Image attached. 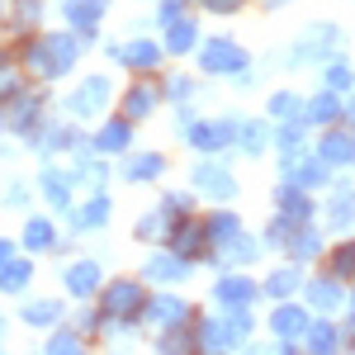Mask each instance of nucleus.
<instances>
[{
	"mask_svg": "<svg viewBox=\"0 0 355 355\" xmlns=\"http://www.w3.org/2000/svg\"><path fill=\"white\" fill-rule=\"evenodd\" d=\"M318 157L331 162V166H351L355 162V142L346 133H327V137H322V147H318Z\"/></svg>",
	"mask_w": 355,
	"mask_h": 355,
	"instance_id": "39448f33",
	"label": "nucleus"
},
{
	"mask_svg": "<svg viewBox=\"0 0 355 355\" xmlns=\"http://www.w3.org/2000/svg\"><path fill=\"white\" fill-rule=\"evenodd\" d=\"M190 43H194V24L190 19H175L171 24V53H190Z\"/></svg>",
	"mask_w": 355,
	"mask_h": 355,
	"instance_id": "aec40b11",
	"label": "nucleus"
},
{
	"mask_svg": "<svg viewBox=\"0 0 355 355\" xmlns=\"http://www.w3.org/2000/svg\"><path fill=\"white\" fill-rule=\"evenodd\" d=\"M43 190H48V199H53L57 209H67V204H71V185H67L57 171H48V175H43Z\"/></svg>",
	"mask_w": 355,
	"mask_h": 355,
	"instance_id": "f3484780",
	"label": "nucleus"
},
{
	"mask_svg": "<svg viewBox=\"0 0 355 355\" xmlns=\"http://www.w3.org/2000/svg\"><path fill=\"white\" fill-rule=\"evenodd\" d=\"M53 351H62V355H67V351H76V336H71V331H67V336H57V341H53Z\"/></svg>",
	"mask_w": 355,
	"mask_h": 355,
	"instance_id": "a19ab883",
	"label": "nucleus"
},
{
	"mask_svg": "<svg viewBox=\"0 0 355 355\" xmlns=\"http://www.w3.org/2000/svg\"><path fill=\"white\" fill-rule=\"evenodd\" d=\"M209 232H214V242H232V237H237V218H232V214H218V218L209 223Z\"/></svg>",
	"mask_w": 355,
	"mask_h": 355,
	"instance_id": "a878e982",
	"label": "nucleus"
},
{
	"mask_svg": "<svg viewBox=\"0 0 355 355\" xmlns=\"http://www.w3.org/2000/svg\"><path fill=\"white\" fill-rule=\"evenodd\" d=\"M105 218H110V204H105V199H95V204H90V209L81 214L85 227H90V223H105Z\"/></svg>",
	"mask_w": 355,
	"mask_h": 355,
	"instance_id": "473e14b6",
	"label": "nucleus"
},
{
	"mask_svg": "<svg viewBox=\"0 0 355 355\" xmlns=\"http://www.w3.org/2000/svg\"><path fill=\"white\" fill-rule=\"evenodd\" d=\"M351 270H355V242H346L331 256V275H351Z\"/></svg>",
	"mask_w": 355,
	"mask_h": 355,
	"instance_id": "c85d7f7f",
	"label": "nucleus"
},
{
	"mask_svg": "<svg viewBox=\"0 0 355 355\" xmlns=\"http://www.w3.org/2000/svg\"><path fill=\"white\" fill-rule=\"evenodd\" d=\"M194 180H199V190L223 194V199L237 190V185H232V175H227V171H218V166H199V171H194Z\"/></svg>",
	"mask_w": 355,
	"mask_h": 355,
	"instance_id": "6e6552de",
	"label": "nucleus"
},
{
	"mask_svg": "<svg viewBox=\"0 0 355 355\" xmlns=\"http://www.w3.org/2000/svg\"><path fill=\"white\" fill-rule=\"evenodd\" d=\"M299 137H303V123H289V128L279 133V142H284V147H299Z\"/></svg>",
	"mask_w": 355,
	"mask_h": 355,
	"instance_id": "4c0bfd02",
	"label": "nucleus"
},
{
	"mask_svg": "<svg viewBox=\"0 0 355 355\" xmlns=\"http://www.w3.org/2000/svg\"><path fill=\"white\" fill-rule=\"evenodd\" d=\"M313 303H318V308H336V303H341L336 279H318V284H313Z\"/></svg>",
	"mask_w": 355,
	"mask_h": 355,
	"instance_id": "4be33fe9",
	"label": "nucleus"
},
{
	"mask_svg": "<svg viewBox=\"0 0 355 355\" xmlns=\"http://www.w3.org/2000/svg\"><path fill=\"white\" fill-rule=\"evenodd\" d=\"M157 171H162V162H157V157H142V162L128 166V175H133V180H152Z\"/></svg>",
	"mask_w": 355,
	"mask_h": 355,
	"instance_id": "c756f323",
	"label": "nucleus"
},
{
	"mask_svg": "<svg viewBox=\"0 0 355 355\" xmlns=\"http://www.w3.org/2000/svg\"><path fill=\"white\" fill-rule=\"evenodd\" d=\"M137 308H142V289H137L133 279H119V284H110V289H105V313L128 318V313H137Z\"/></svg>",
	"mask_w": 355,
	"mask_h": 355,
	"instance_id": "f257e3e1",
	"label": "nucleus"
},
{
	"mask_svg": "<svg viewBox=\"0 0 355 355\" xmlns=\"http://www.w3.org/2000/svg\"><path fill=\"white\" fill-rule=\"evenodd\" d=\"M5 90H15V76H10V71H0V95H5Z\"/></svg>",
	"mask_w": 355,
	"mask_h": 355,
	"instance_id": "37998d69",
	"label": "nucleus"
},
{
	"mask_svg": "<svg viewBox=\"0 0 355 355\" xmlns=\"http://www.w3.org/2000/svg\"><path fill=\"white\" fill-rule=\"evenodd\" d=\"M341 85H351V71H346V67H331L327 71V90H341Z\"/></svg>",
	"mask_w": 355,
	"mask_h": 355,
	"instance_id": "c9c22d12",
	"label": "nucleus"
},
{
	"mask_svg": "<svg viewBox=\"0 0 355 355\" xmlns=\"http://www.w3.org/2000/svg\"><path fill=\"white\" fill-rule=\"evenodd\" d=\"M24 242L33 246V251H43V246H53V227H48V223H38V218H33V223L24 227Z\"/></svg>",
	"mask_w": 355,
	"mask_h": 355,
	"instance_id": "393cba45",
	"label": "nucleus"
},
{
	"mask_svg": "<svg viewBox=\"0 0 355 355\" xmlns=\"http://www.w3.org/2000/svg\"><path fill=\"white\" fill-rule=\"evenodd\" d=\"M199 341H204V346L214 351V346H232V341H242V331L232 327V318H227V322H218V318H209V322L199 327Z\"/></svg>",
	"mask_w": 355,
	"mask_h": 355,
	"instance_id": "423d86ee",
	"label": "nucleus"
},
{
	"mask_svg": "<svg viewBox=\"0 0 355 355\" xmlns=\"http://www.w3.org/2000/svg\"><path fill=\"white\" fill-rule=\"evenodd\" d=\"M157 48H152V43H133V48H128V53H123V62H133V67H142V71H147V67H157Z\"/></svg>",
	"mask_w": 355,
	"mask_h": 355,
	"instance_id": "5701e85b",
	"label": "nucleus"
},
{
	"mask_svg": "<svg viewBox=\"0 0 355 355\" xmlns=\"http://www.w3.org/2000/svg\"><path fill=\"white\" fill-rule=\"evenodd\" d=\"M270 114H299V100H294V95H275Z\"/></svg>",
	"mask_w": 355,
	"mask_h": 355,
	"instance_id": "f704fd0d",
	"label": "nucleus"
},
{
	"mask_svg": "<svg viewBox=\"0 0 355 355\" xmlns=\"http://www.w3.org/2000/svg\"><path fill=\"white\" fill-rule=\"evenodd\" d=\"M284 171H289V180H299V185H318V180H322V166L318 162H299V166L289 162Z\"/></svg>",
	"mask_w": 355,
	"mask_h": 355,
	"instance_id": "412c9836",
	"label": "nucleus"
},
{
	"mask_svg": "<svg viewBox=\"0 0 355 355\" xmlns=\"http://www.w3.org/2000/svg\"><path fill=\"white\" fill-rule=\"evenodd\" d=\"M152 105H157V100H152V90H133V95H128V114H133V119H137V114H147Z\"/></svg>",
	"mask_w": 355,
	"mask_h": 355,
	"instance_id": "7c9ffc66",
	"label": "nucleus"
},
{
	"mask_svg": "<svg viewBox=\"0 0 355 355\" xmlns=\"http://www.w3.org/2000/svg\"><path fill=\"white\" fill-rule=\"evenodd\" d=\"M308 346L313 351H331L336 346V327L331 322H308Z\"/></svg>",
	"mask_w": 355,
	"mask_h": 355,
	"instance_id": "a211bd4d",
	"label": "nucleus"
},
{
	"mask_svg": "<svg viewBox=\"0 0 355 355\" xmlns=\"http://www.w3.org/2000/svg\"><path fill=\"white\" fill-rule=\"evenodd\" d=\"M180 10H185V0H162V19H166V24H175Z\"/></svg>",
	"mask_w": 355,
	"mask_h": 355,
	"instance_id": "e433bc0d",
	"label": "nucleus"
},
{
	"mask_svg": "<svg viewBox=\"0 0 355 355\" xmlns=\"http://www.w3.org/2000/svg\"><path fill=\"white\" fill-rule=\"evenodd\" d=\"M336 114H341V105H336V95H318V100H313V105H308V119H313V123H331V119H336Z\"/></svg>",
	"mask_w": 355,
	"mask_h": 355,
	"instance_id": "4468645a",
	"label": "nucleus"
},
{
	"mask_svg": "<svg viewBox=\"0 0 355 355\" xmlns=\"http://www.w3.org/2000/svg\"><path fill=\"white\" fill-rule=\"evenodd\" d=\"M147 318H152V322H175V318H185V308H180L175 299H157Z\"/></svg>",
	"mask_w": 355,
	"mask_h": 355,
	"instance_id": "b1692460",
	"label": "nucleus"
},
{
	"mask_svg": "<svg viewBox=\"0 0 355 355\" xmlns=\"http://www.w3.org/2000/svg\"><path fill=\"white\" fill-rule=\"evenodd\" d=\"M28 266H19V261H5V266H0V289H24L28 284Z\"/></svg>",
	"mask_w": 355,
	"mask_h": 355,
	"instance_id": "dca6fc26",
	"label": "nucleus"
},
{
	"mask_svg": "<svg viewBox=\"0 0 355 355\" xmlns=\"http://www.w3.org/2000/svg\"><path fill=\"white\" fill-rule=\"evenodd\" d=\"M294 284H299V275H294V270H279V275L270 279V294H279V299H284V294H289Z\"/></svg>",
	"mask_w": 355,
	"mask_h": 355,
	"instance_id": "2f4dec72",
	"label": "nucleus"
},
{
	"mask_svg": "<svg viewBox=\"0 0 355 355\" xmlns=\"http://www.w3.org/2000/svg\"><path fill=\"white\" fill-rule=\"evenodd\" d=\"M275 331H279V336H308V313L294 308V303H284V308L275 313Z\"/></svg>",
	"mask_w": 355,
	"mask_h": 355,
	"instance_id": "0eeeda50",
	"label": "nucleus"
},
{
	"mask_svg": "<svg viewBox=\"0 0 355 355\" xmlns=\"http://www.w3.org/2000/svg\"><path fill=\"white\" fill-rule=\"evenodd\" d=\"M95 279H100V270H95L90 261H81L76 270L67 275V289H71V294H90V289H95Z\"/></svg>",
	"mask_w": 355,
	"mask_h": 355,
	"instance_id": "9b49d317",
	"label": "nucleus"
},
{
	"mask_svg": "<svg viewBox=\"0 0 355 355\" xmlns=\"http://www.w3.org/2000/svg\"><path fill=\"white\" fill-rule=\"evenodd\" d=\"M105 100H110V81L105 76H90L81 95H71V114H95Z\"/></svg>",
	"mask_w": 355,
	"mask_h": 355,
	"instance_id": "7ed1b4c3",
	"label": "nucleus"
},
{
	"mask_svg": "<svg viewBox=\"0 0 355 355\" xmlns=\"http://www.w3.org/2000/svg\"><path fill=\"white\" fill-rule=\"evenodd\" d=\"M190 142H194V147H204V152L227 147V142H232V123H194V128H190Z\"/></svg>",
	"mask_w": 355,
	"mask_h": 355,
	"instance_id": "20e7f679",
	"label": "nucleus"
},
{
	"mask_svg": "<svg viewBox=\"0 0 355 355\" xmlns=\"http://www.w3.org/2000/svg\"><path fill=\"white\" fill-rule=\"evenodd\" d=\"M299 256H318V237H313V232H303V237H299Z\"/></svg>",
	"mask_w": 355,
	"mask_h": 355,
	"instance_id": "58836bf2",
	"label": "nucleus"
},
{
	"mask_svg": "<svg viewBox=\"0 0 355 355\" xmlns=\"http://www.w3.org/2000/svg\"><path fill=\"white\" fill-rule=\"evenodd\" d=\"M279 199H284V218H308V199L299 190H284Z\"/></svg>",
	"mask_w": 355,
	"mask_h": 355,
	"instance_id": "cd10ccee",
	"label": "nucleus"
},
{
	"mask_svg": "<svg viewBox=\"0 0 355 355\" xmlns=\"http://www.w3.org/2000/svg\"><path fill=\"white\" fill-rule=\"evenodd\" d=\"M242 147H246V152H261V147H266V128H256V123H251V128L242 133Z\"/></svg>",
	"mask_w": 355,
	"mask_h": 355,
	"instance_id": "72a5a7b5",
	"label": "nucleus"
},
{
	"mask_svg": "<svg viewBox=\"0 0 355 355\" xmlns=\"http://www.w3.org/2000/svg\"><path fill=\"white\" fill-rule=\"evenodd\" d=\"M147 275L152 279H180L185 275V256H152L147 261Z\"/></svg>",
	"mask_w": 355,
	"mask_h": 355,
	"instance_id": "1a4fd4ad",
	"label": "nucleus"
},
{
	"mask_svg": "<svg viewBox=\"0 0 355 355\" xmlns=\"http://www.w3.org/2000/svg\"><path fill=\"white\" fill-rule=\"evenodd\" d=\"M242 48L237 43H209L204 48V71H242Z\"/></svg>",
	"mask_w": 355,
	"mask_h": 355,
	"instance_id": "f03ea898",
	"label": "nucleus"
},
{
	"mask_svg": "<svg viewBox=\"0 0 355 355\" xmlns=\"http://www.w3.org/2000/svg\"><path fill=\"white\" fill-rule=\"evenodd\" d=\"M57 313H62V308L48 303V299H43V303H28V308H24V322H33V327H53Z\"/></svg>",
	"mask_w": 355,
	"mask_h": 355,
	"instance_id": "2eb2a0df",
	"label": "nucleus"
},
{
	"mask_svg": "<svg viewBox=\"0 0 355 355\" xmlns=\"http://www.w3.org/2000/svg\"><path fill=\"white\" fill-rule=\"evenodd\" d=\"M166 90H171V95H175V100H185V95H190V90H194V85H190V81H180V76H175V81H171V85H166Z\"/></svg>",
	"mask_w": 355,
	"mask_h": 355,
	"instance_id": "ea45409f",
	"label": "nucleus"
},
{
	"mask_svg": "<svg viewBox=\"0 0 355 355\" xmlns=\"http://www.w3.org/2000/svg\"><path fill=\"white\" fill-rule=\"evenodd\" d=\"M355 218V194L351 190H336V204H331V227H346Z\"/></svg>",
	"mask_w": 355,
	"mask_h": 355,
	"instance_id": "6ab92c4d",
	"label": "nucleus"
},
{
	"mask_svg": "<svg viewBox=\"0 0 355 355\" xmlns=\"http://www.w3.org/2000/svg\"><path fill=\"white\" fill-rule=\"evenodd\" d=\"M48 53H53L57 71H67V67L76 62V38H48Z\"/></svg>",
	"mask_w": 355,
	"mask_h": 355,
	"instance_id": "ddd939ff",
	"label": "nucleus"
},
{
	"mask_svg": "<svg viewBox=\"0 0 355 355\" xmlns=\"http://www.w3.org/2000/svg\"><path fill=\"white\" fill-rule=\"evenodd\" d=\"M105 5H110V0H67V19L85 28V24H95V15H100Z\"/></svg>",
	"mask_w": 355,
	"mask_h": 355,
	"instance_id": "9d476101",
	"label": "nucleus"
},
{
	"mask_svg": "<svg viewBox=\"0 0 355 355\" xmlns=\"http://www.w3.org/2000/svg\"><path fill=\"white\" fill-rule=\"evenodd\" d=\"M256 294V284L251 279H218V299L223 303H246Z\"/></svg>",
	"mask_w": 355,
	"mask_h": 355,
	"instance_id": "f8f14e48",
	"label": "nucleus"
},
{
	"mask_svg": "<svg viewBox=\"0 0 355 355\" xmlns=\"http://www.w3.org/2000/svg\"><path fill=\"white\" fill-rule=\"evenodd\" d=\"M123 142H128V123H110V128L100 133V147H105V152H119Z\"/></svg>",
	"mask_w": 355,
	"mask_h": 355,
	"instance_id": "bb28decb",
	"label": "nucleus"
},
{
	"mask_svg": "<svg viewBox=\"0 0 355 355\" xmlns=\"http://www.w3.org/2000/svg\"><path fill=\"white\" fill-rule=\"evenodd\" d=\"M351 308H355V294H351Z\"/></svg>",
	"mask_w": 355,
	"mask_h": 355,
	"instance_id": "a18cd8bd",
	"label": "nucleus"
},
{
	"mask_svg": "<svg viewBox=\"0 0 355 355\" xmlns=\"http://www.w3.org/2000/svg\"><path fill=\"white\" fill-rule=\"evenodd\" d=\"M5 261H10V246H5V242H0V266H5Z\"/></svg>",
	"mask_w": 355,
	"mask_h": 355,
	"instance_id": "c03bdc74",
	"label": "nucleus"
},
{
	"mask_svg": "<svg viewBox=\"0 0 355 355\" xmlns=\"http://www.w3.org/2000/svg\"><path fill=\"white\" fill-rule=\"evenodd\" d=\"M209 5H214V10H237L242 0H209Z\"/></svg>",
	"mask_w": 355,
	"mask_h": 355,
	"instance_id": "79ce46f5",
	"label": "nucleus"
}]
</instances>
